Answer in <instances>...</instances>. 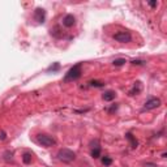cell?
<instances>
[{"label":"cell","mask_w":167,"mask_h":167,"mask_svg":"<svg viewBox=\"0 0 167 167\" xmlns=\"http://www.w3.org/2000/svg\"><path fill=\"white\" fill-rule=\"evenodd\" d=\"M37 142L39 145L45 146V148H51V146L56 145V140L52 136L46 135V133H39L37 135Z\"/></svg>","instance_id":"obj_3"},{"label":"cell","mask_w":167,"mask_h":167,"mask_svg":"<svg viewBox=\"0 0 167 167\" xmlns=\"http://www.w3.org/2000/svg\"><path fill=\"white\" fill-rule=\"evenodd\" d=\"M141 90H142V85H141V82H135V85H133V87L129 90V95L132 97V95H137L139 93H141Z\"/></svg>","instance_id":"obj_10"},{"label":"cell","mask_w":167,"mask_h":167,"mask_svg":"<svg viewBox=\"0 0 167 167\" xmlns=\"http://www.w3.org/2000/svg\"><path fill=\"white\" fill-rule=\"evenodd\" d=\"M146 61H144V60H139V59H137V60H132V64L133 65H144Z\"/></svg>","instance_id":"obj_18"},{"label":"cell","mask_w":167,"mask_h":167,"mask_svg":"<svg viewBox=\"0 0 167 167\" xmlns=\"http://www.w3.org/2000/svg\"><path fill=\"white\" fill-rule=\"evenodd\" d=\"M112 38H114L115 41L120 42V43H128L132 41V35H131L129 32H117L112 35Z\"/></svg>","instance_id":"obj_4"},{"label":"cell","mask_w":167,"mask_h":167,"mask_svg":"<svg viewBox=\"0 0 167 167\" xmlns=\"http://www.w3.org/2000/svg\"><path fill=\"white\" fill-rule=\"evenodd\" d=\"M115 97H116V93H115L114 90H107V91L103 93V95H102L103 101H106V102H111V101H114V99H115Z\"/></svg>","instance_id":"obj_9"},{"label":"cell","mask_w":167,"mask_h":167,"mask_svg":"<svg viewBox=\"0 0 167 167\" xmlns=\"http://www.w3.org/2000/svg\"><path fill=\"white\" fill-rule=\"evenodd\" d=\"M81 75H82V63H77L76 65H73L71 69L65 73L63 81H64V82L76 81V80H78V78L81 77Z\"/></svg>","instance_id":"obj_1"},{"label":"cell","mask_w":167,"mask_h":167,"mask_svg":"<svg viewBox=\"0 0 167 167\" xmlns=\"http://www.w3.org/2000/svg\"><path fill=\"white\" fill-rule=\"evenodd\" d=\"M75 24H76V18L73 14H67V16H64V18H63V25L65 28H72Z\"/></svg>","instance_id":"obj_7"},{"label":"cell","mask_w":167,"mask_h":167,"mask_svg":"<svg viewBox=\"0 0 167 167\" xmlns=\"http://www.w3.org/2000/svg\"><path fill=\"white\" fill-rule=\"evenodd\" d=\"M59 68H60V64H59V63H55V64H54V65H50V67H48L47 68V72H55V71H58L59 69Z\"/></svg>","instance_id":"obj_17"},{"label":"cell","mask_w":167,"mask_h":167,"mask_svg":"<svg viewBox=\"0 0 167 167\" xmlns=\"http://www.w3.org/2000/svg\"><path fill=\"white\" fill-rule=\"evenodd\" d=\"M89 85H90V86H94V87H103V86L106 85V84L103 82V81H97V80H94V81H90Z\"/></svg>","instance_id":"obj_15"},{"label":"cell","mask_w":167,"mask_h":167,"mask_svg":"<svg viewBox=\"0 0 167 167\" xmlns=\"http://www.w3.org/2000/svg\"><path fill=\"white\" fill-rule=\"evenodd\" d=\"M116 109H117V105H115V106H112L111 109L109 110V112H112V111H116Z\"/></svg>","instance_id":"obj_21"},{"label":"cell","mask_w":167,"mask_h":167,"mask_svg":"<svg viewBox=\"0 0 167 167\" xmlns=\"http://www.w3.org/2000/svg\"><path fill=\"white\" fill-rule=\"evenodd\" d=\"M32 161H33L32 153H24V155H22V162H24V163H25V165H30Z\"/></svg>","instance_id":"obj_12"},{"label":"cell","mask_w":167,"mask_h":167,"mask_svg":"<svg viewBox=\"0 0 167 167\" xmlns=\"http://www.w3.org/2000/svg\"><path fill=\"white\" fill-rule=\"evenodd\" d=\"M3 159L6 161V162H11L13 159V153L11 150H7V151H4V154H3Z\"/></svg>","instance_id":"obj_13"},{"label":"cell","mask_w":167,"mask_h":167,"mask_svg":"<svg viewBox=\"0 0 167 167\" xmlns=\"http://www.w3.org/2000/svg\"><path fill=\"white\" fill-rule=\"evenodd\" d=\"M125 59L124 58H119V59H115L114 61H112V64H114L115 67H121L123 64H125Z\"/></svg>","instance_id":"obj_14"},{"label":"cell","mask_w":167,"mask_h":167,"mask_svg":"<svg viewBox=\"0 0 167 167\" xmlns=\"http://www.w3.org/2000/svg\"><path fill=\"white\" fill-rule=\"evenodd\" d=\"M91 157L93 158H99L101 157V146L98 144V141L95 140L94 142H91Z\"/></svg>","instance_id":"obj_8"},{"label":"cell","mask_w":167,"mask_h":167,"mask_svg":"<svg viewBox=\"0 0 167 167\" xmlns=\"http://www.w3.org/2000/svg\"><path fill=\"white\" fill-rule=\"evenodd\" d=\"M149 6H150L151 8H157V6H158V3H157V2H149Z\"/></svg>","instance_id":"obj_20"},{"label":"cell","mask_w":167,"mask_h":167,"mask_svg":"<svg viewBox=\"0 0 167 167\" xmlns=\"http://www.w3.org/2000/svg\"><path fill=\"white\" fill-rule=\"evenodd\" d=\"M161 99L159 98H150V99H148L145 102L144 105V109H142V111H149V110H154L157 109V107L161 106Z\"/></svg>","instance_id":"obj_5"},{"label":"cell","mask_w":167,"mask_h":167,"mask_svg":"<svg viewBox=\"0 0 167 167\" xmlns=\"http://www.w3.org/2000/svg\"><path fill=\"white\" fill-rule=\"evenodd\" d=\"M34 20L38 22V24H43L46 20V11L43 8H35L34 11Z\"/></svg>","instance_id":"obj_6"},{"label":"cell","mask_w":167,"mask_h":167,"mask_svg":"<svg viewBox=\"0 0 167 167\" xmlns=\"http://www.w3.org/2000/svg\"><path fill=\"white\" fill-rule=\"evenodd\" d=\"M6 139H7V133H6V132H4V131H0V140L4 141Z\"/></svg>","instance_id":"obj_19"},{"label":"cell","mask_w":167,"mask_h":167,"mask_svg":"<svg viewBox=\"0 0 167 167\" xmlns=\"http://www.w3.org/2000/svg\"><path fill=\"white\" fill-rule=\"evenodd\" d=\"M58 159L64 162V163H71L76 159V153L71 149H67V148H63L58 151Z\"/></svg>","instance_id":"obj_2"},{"label":"cell","mask_w":167,"mask_h":167,"mask_svg":"<svg viewBox=\"0 0 167 167\" xmlns=\"http://www.w3.org/2000/svg\"><path fill=\"white\" fill-rule=\"evenodd\" d=\"M102 163L105 165V166H111V163H112V159L110 158V157H107V155H105L102 158Z\"/></svg>","instance_id":"obj_16"},{"label":"cell","mask_w":167,"mask_h":167,"mask_svg":"<svg viewBox=\"0 0 167 167\" xmlns=\"http://www.w3.org/2000/svg\"><path fill=\"white\" fill-rule=\"evenodd\" d=\"M125 139L131 142V146H132V148H136V146L139 145V142H137V140L135 139L132 133H125Z\"/></svg>","instance_id":"obj_11"}]
</instances>
